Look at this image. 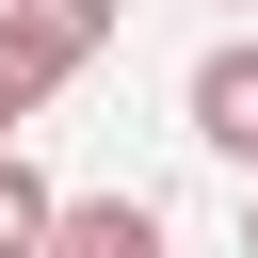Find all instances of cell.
Returning a JSON list of instances; mask_svg holds the SVG:
<instances>
[{"label": "cell", "instance_id": "7a4b0ae2", "mask_svg": "<svg viewBox=\"0 0 258 258\" xmlns=\"http://www.w3.org/2000/svg\"><path fill=\"white\" fill-rule=\"evenodd\" d=\"M177 113H194V145H210V161H242V177H258V32H226V48H194V81H177Z\"/></svg>", "mask_w": 258, "mask_h": 258}, {"label": "cell", "instance_id": "3957f363", "mask_svg": "<svg viewBox=\"0 0 258 258\" xmlns=\"http://www.w3.org/2000/svg\"><path fill=\"white\" fill-rule=\"evenodd\" d=\"M32 258H177V242H161V210H145V194H64Z\"/></svg>", "mask_w": 258, "mask_h": 258}, {"label": "cell", "instance_id": "8992f818", "mask_svg": "<svg viewBox=\"0 0 258 258\" xmlns=\"http://www.w3.org/2000/svg\"><path fill=\"white\" fill-rule=\"evenodd\" d=\"M0 145H16V129H0Z\"/></svg>", "mask_w": 258, "mask_h": 258}, {"label": "cell", "instance_id": "6da1fadb", "mask_svg": "<svg viewBox=\"0 0 258 258\" xmlns=\"http://www.w3.org/2000/svg\"><path fill=\"white\" fill-rule=\"evenodd\" d=\"M113 16H129V0H0V129L48 113V97L113 48Z\"/></svg>", "mask_w": 258, "mask_h": 258}, {"label": "cell", "instance_id": "277c9868", "mask_svg": "<svg viewBox=\"0 0 258 258\" xmlns=\"http://www.w3.org/2000/svg\"><path fill=\"white\" fill-rule=\"evenodd\" d=\"M48 210H64V194H48V177L0 145V258H32V242H48Z\"/></svg>", "mask_w": 258, "mask_h": 258}, {"label": "cell", "instance_id": "5b68a950", "mask_svg": "<svg viewBox=\"0 0 258 258\" xmlns=\"http://www.w3.org/2000/svg\"><path fill=\"white\" fill-rule=\"evenodd\" d=\"M242 258H258V194H242Z\"/></svg>", "mask_w": 258, "mask_h": 258}]
</instances>
